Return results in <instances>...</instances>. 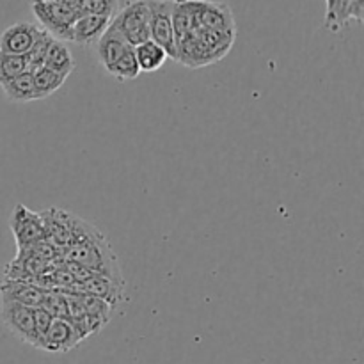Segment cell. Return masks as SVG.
Instances as JSON below:
<instances>
[{"instance_id": "7", "label": "cell", "mask_w": 364, "mask_h": 364, "mask_svg": "<svg viewBox=\"0 0 364 364\" xmlns=\"http://www.w3.org/2000/svg\"><path fill=\"white\" fill-rule=\"evenodd\" d=\"M0 316L2 323L16 340L21 343H27L34 347L36 333H34V309L27 306L16 304V302L2 301L0 302Z\"/></svg>"}, {"instance_id": "13", "label": "cell", "mask_w": 364, "mask_h": 364, "mask_svg": "<svg viewBox=\"0 0 364 364\" xmlns=\"http://www.w3.org/2000/svg\"><path fill=\"white\" fill-rule=\"evenodd\" d=\"M43 288L34 283H25V281H4L0 284V301L16 302V304L27 306V308H41L43 297H45Z\"/></svg>"}, {"instance_id": "23", "label": "cell", "mask_w": 364, "mask_h": 364, "mask_svg": "<svg viewBox=\"0 0 364 364\" xmlns=\"http://www.w3.org/2000/svg\"><path fill=\"white\" fill-rule=\"evenodd\" d=\"M41 309H45L52 318L68 320L66 294L59 290H46L41 302Z\"/></svg>"}, {"instance_id": "15", "label": "cell", "mask_w": 364, "mask_h": 364, "mask_svg": "<svg viewBox=\"0 0 364 364\" xmlns=\"http://www.w3.org/2000/svg\"><path fill=\"white\" fill-rule=\"evenodd\" d=\"M196 38L199 39L203 46L215 57V60H223L224 57L230 53V50L233 48L235 39H237V31L231 32H220V31H210V28H201L198 27L194 31Z\"/></svg>"}, {"instance_id": "17", "label": "cell", "mask_w": 364, "mask_h": 364, "mask_svg": "<svg viewBox=\"0 0 364 364\" xmlns=\"http://www.w3.org/2000/svg\"><path fill=\"white\" fill-rule=\"evenodd\" d=\"M173 28L176 41L198 28L194 0H173Z\"/></svg>"}, {"instance_id": "27", "label": "cell", "mask_w": 364, "mask_h": 364, "mask_svg": "<svg viewBox=\"0 0 364 364\" xmlns=\"http://www.w3.org/2000/svg\"><path fill=\"white\" fill-rule=\"evenodd\" d=\"M350 20H355L358 23H363V20H364V0H348L347 23Z\"/></svg>"}, {"instance_id": "14", "label": "cell", "mask_w": 364, "mask_h": 364, "mask_svg": "<svg viewBox=\"0 0 364 364\" xmlns=\"http://www.w3.org/2000/svg\"><path fill=\"white\" fill-rule=\"evenodd\" d=\"M110 18L96 16V14H80L71 28V41L78 45L91 46L102 38L103 32L109 28Z\"/></svg>"}, {"instance_id": "8", "label": "cell", "mask_w": 364, "mask_h": 364, "mask_svg": "<svg viewBox=\"0 0 364 364\" xmlns=\"http://www.w3.org/2000/svg\"><path fill=\"white\" fill-rule=\"evenodd\" d=\"M194 9L198 27L220 32L237 31L233 11L228 4L213 2V0H194Z\"/></svg>"}, {"instance_id": "18", "label": "cell", "mask_w": 364, "mask_h": 364, "mask_svg": "<svg viewBox=\"0 0 364 364\" xmlns=\"http://www.w3.org/2000/svg\"><path fill=\"white\" fill-rule=\"evenodd\" d=\"M6 95L7 100L18 103H27L34 102L36 100V89H34V78H32L31 71H25V73L18 75L13 80L6 82V84L0 85Z\"/></svg>"}, {"instance_id": "2", "label": "cell", "mask_w": 364, "mask_h": 364, "mask_svg": "<svg viewBox=\"0 0 364 364\" xmlns=\"http://www.w3.org/2000/svg\"><path fill=\"white\" fill-rule=\"evenodd\" d=\"M110 25L127 39L130 46H137L149 39V6L148 0H132L116 13Z\"/></svg>"}, {"instance_id": "28", "label": "cell", "mask_w": 364, "mask_h": 364, "mask_svg": "<svg viewBox=\"0 0 364 364\" xmlns=\"http://www.w3.org/2000/svg\"><path fill=\"white\" fill-rule=\"evenodd\" d=\"M45 2H53V4H59V6L68 7V9H73L78 11L82 14V2L84 0H45Z\"/></svg>"}, {"instance_id": "4", "label": "cell", "mask_w": 364, "mask_h": 364, "mask_svg": "<svg viewBox=\"0 0 364 364\" xmlns=\"http://www.w3.org/2000/svg\"><path fill=\"white\" fill-rule=\"evenodd\" d=\"M149 39L166 50L169 59H176V38L173 28V0H148Z\"/></svg>"}, {"instance_id": "11", "label": "cell", "mask_w": 364, "mask_h": 364, "mask_svg": "<svg viewBox=\"0 0 364 364\" xmlns=\"http://www.w3.org/2000/svg\"><path fill=\"white\" fill-rule=\"evenodd\" d=\"M68 294L92 295V297L103 299V301L109 302L114 308V306L121 304L124 299V281H116L110 279V277L92 274L89 279L84 281V283L75 284V287L71 288V291H68Z\"/></svg>"}, {"instance_id": "24", "label": "cell", "mask_w": 364, "mask_h": 364, "mask_svg": "<svg viewBox=\"0 0 364 364\" xmlns=\"http://www.w3.org/2000/svg\"><path fill=\"white\" fill-rule=\"evenodd\" d=\"M53 43V38L48 34L46 31H43L41 34H39V38L36 39V43L32 45L31 52L27 53V60H28V71H36L38 68H41L43 64H45V59H46V53H48V48L50 45Z\"/></svg>"}, {"instance_id": "16", "label": "cell", "mask_w": 364, "mask_h": 364, "mask_svg": "<svg viewBox=\"0 0 364 364\" xmlns=\"http://www.w3.org/2000/svg\"><path fill=\"white\" fill-rule=\"evenodd\" d=\"M134 53L135 59H137L141 73H155V71H159L160 68L166 64V60L169 59L166 50H164L162 46L156 45L155 41H151V39L135 46Z\"/></svg>"}, {"instance_id": "22", "label": "cell", "mask_w": 364, "mask_h": 364, "mask_svg": "<svg viewBox=\"0 0 364 364\" xmlns=\"http://www.w3.org/2000/svg\"><path fill=\"white\" fill-rule=\"evenodd\" d=\"M109 75L110 77L117 78V80H121V82L134 80V78H137L139 75H141L137 59H135L134 48L128 50V52L124 53V55L121 57L116 64H114V68L109 71Z\"/></svg>"}, {"instance_id": "25", "label": "cell", "mask_w": 364, "mask_h": 364, "mask_svg": "<svg viewBox=\"0 0 364 364\" xmlns=\"http://www.w3.org/2000/svg\"><path fill=\"white\" fill-rule=\"evenodd\" d=\"M119 11V0H84L82 2V14H96L112 20Z\"/></svg>"}, {"instance_id": "5", "label": "cell", "mask_w": 364, "mask_h": 364, "mask_svg": "<svg viewBox=\"0 0 364 364\" xmlns=\"http://www.w3.org/2000/svg\"><path fill=\"white\" fill-rule=\"evenodd\" d=\"M39 215H41L46 240L53 247L59 249L60 252L66 251L71 245V240H73L75 230H77V224L80 217L60 208H46L43 212H39Z\"/></svg>"}, {"instance_id": "3", "label": "cell", "mask_w": 364, "mask_h": 364, "mask_svg": "<svg viewBox=\"0 0 364 364\" xmlns=\"http://www.w3.org/2000/svg\"><path fill=\"white\" fill-rule=\"evenodd\" d=\"M32 14L38 18L43 31L48 32L57 41H71V28L77 18L80 16L78 11L68 9V7L59 6L53 2H45V0H32Z\"/></svg>"}, {"instance_id": "12", "label": "cell", "mask_w": 364, "mask_h": 364, "mask_svg": "<svg viewBox=\"0 0 364 364\" xmlns=\"http://www.w3.org/2000/svg\"><path fill=\"white\" fill-rule=\"evenodd\" d=\"M130 48H134V46L128 45L127 39H124L112 25H109V28L102 34V38L95 43L96 59H98V63L102 64V68L107 73L112 70L114 64H116Z\"/></svg>"}, {"instance_id": "10", "label": "cell", "mask_w": 364, "mask_h": 364, "mask_svg": "<svg viewBox=\"0 0 364 364\" xmlns=\"http://www.w3.org/2000/svg\"><path fill=\"white\" fill-rule=\"evenodd\" d=\"M82 341L84 340L70 320L53 318L41 345H39V350L52 352V354H66V352L78 347Z\"/></svg>"}, {"instance_id": "26", "label": "cell", "mask_w": 364, "mask_h": 364, "mask_svg": "<svg viewBox=\"0 0 364 364\" xmlns=\"http://www.w3.org/2000/svg\"><path fill=\"white\" fill-rule=\"evenodd\" d=\"M52 320L53 318L45 311V309H41V308L34 309V333H36L34 348H39V345H41L43 338H45V334H46V331H48Z\"/></svg>"}, {"instance_id": "20", "label": "cell", "mask_w": 364, "mask_h": 364, "mask_svg": "<svg viewBox=\"0 0 364 364\" xmlns=\"http://www.w3.org/2000/svg\"><path fill=\"white\" fill-rule=\"evenodd\" d=\"M32 78H34V89H36V100H45L52 96L53 92L59 91L63 84L66 82V77L55 73V71L48 70V68L41 66L36 71H32Z\"/></svg>"}, {"instance_id": "6", "label": "cell", "mask_w": 364, "mask_h": 364, "mask_svg": "<svg viewBox=\"0 0 364 364\" xmlns=\"http://www.w3.org/2000/svg\"><path fill=\"white\" fill-rule=\"evenodd\" d=\"M9 228L13 231L18 249H25L39 240H45L43 220L38 212H32L27 206L18 203L9 217Z\"/></svg>"}, {"instance_id": "21", "label": "cell", "mask_w": 364, "mask_h": 364, "mask_svg": "<svg viewBox=\"0 0 364 364\" xmlns=\"http://www.w3.org/2000/svg\"><path fill=\"white\" fill-rule=\"evenodd\" d=\"M28 71V60L25 55H11L0 52V85L13 80L18 75Z\"/></svg>"}, {"instance_id": "19", "label": "cell", "mask_w": 364, "mask_h": 364, "mask_svg": "<svg viewBox=\"0 0 364 364\" xmlns=\"http://www.w3.org/2000/svg\"><path fill=\"white\" fill-rule=\"evenodd\" d=\"M43 66L68 78L75 70V59L73 55H71L70 48H68L63 41L53 39V43L48 48V53H46V59Z\"/></svg>"}, {"instance_id": "1", "label": "cell", "mask_w": 364, "mask_h": 364, "mask_svg": "<svg viewBox=\"0 0 364 364\" xmlns=\"http://www.w3.org/2000/svg\"><path fill=\"white\" fill-rule=\"evenodd\" d=\"M66 262L78 263L98 276L124 281L117 256L114 255L110 242L87 220L78 219L71 245L63 252Z\"/></svg>"}, {"instance_id": "9", "label": "cell", "mask_w": 364, "mask_h": 364, "mask_svg": "<svg viewBox=\"0 0 364 364\" xmlns=\"http://www.w3.org/2000/svg\"><path fill=\"white\" fill-rule=\"evenodd\" d=\"M41 32L43 28L31 21H18L9 25L0 34V52L11 55H27Z\"/></svg>"}]
</instances>
